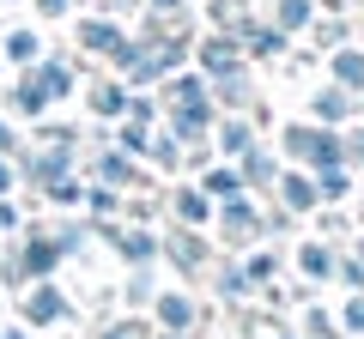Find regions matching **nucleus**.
I'll return each instance as SVG.
<instances>
[{
	"label": "nucleus",
	"instance_id": "nucleus-1",
	"mask_svg": "<svg viewBox=\"0 0 364 339\" xmlns=\"http://www.w3.org/2000/svg\"><path fill=\"white\" fill-rule=\"evenodd\" d=\"M286 152L298 157V164H310V170L346 164V140H340L334 128H286Z\"/></svg>",
	"mask_w": 364,
	"mask_h": 339
},
{
	"label": "nucleus",
	"instance_id": "nucleus-2",
	"mask_svg": "<svg viewBox=\"0 0 364 339\" xmlns=\"http://www.w3.org/2000/svg\"><path fill=\"white\" fill-rule=\"evenodd\" d=\"M225 73H243V49L231 37H207L200 43V79H225Z\"/></svg>",
	"mask_w": 364,
	"mask_h": 339
},
{
	"label": "nucleus",
	"instance_id": "nucleus-3",
	"mask_svg": "<svg viewBox=\"0 0 364 339\" xmlns=\"http://www.w3.org/2000/svg\"><path fill=\"white\" fill-rule=\"evenodd\" d=\"M67 315H73V303H67L55 285H31V297H25V321H67Z\"/></svg>",
	"mask_w": 364,
	"mask_h": 339
},
{
	"label": "nucleus",
	"instance_id": "nucleus-4",
	"mask_svg": "<svg viewBox=\"0 0 364 339\" xmlns=\"http://www.w3.org/2000/svg\"><path fill=\"white\" fill-rule=\"evenodd\" d=\"M316 121H322V128H334V121H346L352 109H358V91H346V85H328V91H316Z\"/></svg>",
	"mask_w": 364,
	"mask_h": 339
},
{
	"label": "nucleus",
	"instance_id": "nucleus-5",
	"mask_svg": "<svg viewBox=\"0 0 364 339\" xmlns=\"http://www.w3.org/2000/svg\"><path fill=\"white\" fill-rule=\"evenodd\" d=\"M79 43H85V49H97V55H122V49H128L122 25H109V18H85V25H79Z\"/></svg>",
	"mask_w": 364,
	"mask_h": 339
},
{
	"label": "nucleus",
	"instance_id": "nucleus-6",
	"mask_svg": "<svg viewBox=\"0 0 364 339\" xmlns=\"http://www.w3.org/2000/svg\"><path fill=\"white\" fill-rule=\"evenodd\" d=\"M104 236L122 248V255H128V267H146V261L158 255V236H152V230H116V224H109Z\"/></svg>",
	"mask_w": 364,
	"mask_h": 339
},
{
	"label": "nucleus",
	"instance_id": "nucleus-7",
	"mask_svg": "<svg viewBox=\"0 0 364 339\" xmlns=\"http://www.w3.org/2000/svg\"><path fill=\"white\" fill-rule=\"evenodd\" d=\"M219 218H225V236H231V243H243V236L261 230V218H255V206H249V194H231Z\"/></svg>",
	"mask_w": 364,
	"mask_h": 339
},
{
	"label": "nucleus",
	"instance_id": "nucleus-8",
	"mask_svg": "<svg viewBox=\"0 0 364 339\" xmlns=\"http://www.w3.org/2000/svg\"><path fill=\"white\" fill-rule=\"evenodd\" d=\"M25 170H31V182H43V188H49V182H61L67 170H73V145H55V152H37Z\"/></svg>",
	"mask_w": 364,
	"mask_h": 339
},
{
	"label": "nucleus",
	"instance_id": "nucleus-9",
	"mask_svg": "<svg viewBox=\"0 0 364 339\" xmlns=\"http://www.w3.org/2000/svg\"><path fill=\"white\" fill-rule=\"evenodd\" d=\"M158 321H164L170 333H188V327L200 321V303L195 297H158Z\"/></svg>",
	"mask_w": 364,
	"mask_h": 339
},
{
	"label": "nucleus",
	"instance_id": "nucleus-10",
	"mask_svg": "<svg viewBox=\"0 0 364 339\" xmlns=\"http://www.w3.org/2000/svg\"><path fill=\"white\" fill-rule=\"evenodd\" d=\"M91 109H97V116H128V85H122V79H97V85H91Z\"/></svg>",
	"mask_w": 364,
	"mask_h": 339
},
{
	"label": "nucleus",
	"instance_id": "nucleus-11",
	"mask_svg": "<svg viewBox=\"0 0 364 339\" xmlns=\"http://www.w3.org/2000/svg\"><path fill=\"white\" fill-rule=\"evenodd\" d=\"M279 194H286V206H291V212H316V206H322L316 182H310V176H291V170L279 176Z\"/></svg>",
	"mask_w": 364,
	"mask_h": 339
},
{
	"label": "nucleus",
	"instance_id": "nucleus-12",
	"mask_svg": "<svg viewBox=\"0 0 364 339\" xmlns=\"http://www.w3.org/2000/svg\"><path fill=\"white\" fill-rule=\"evenodd\" d=\"M170 206H176V218L188 224V230H195V224H207V218H213V200L200 194V188H176V200H170Z\"/></svg>",
	"mask_w": 364,
	"mask_h": 339
},
{
	"label": "nucleus",
	"instance_id": "nucleus-13",
	"mask_svg": "<svg viewBox=\"0 0 364 339\" xmlns=\"http://www.w3.org/2000/svg\"><path fill=\"white\" fill-rule=\"evenodd\" d=\"M55 261H61V248H55V236H31V248H25V261H18V267H25V279H43V273L55 267Z\"/></svg>",
	"mask_w": 364,
	"mask_h": 339
},
{
	"label": "nucleus",
	"instance_id": "nucleus-14",
	"mask_svg": "<svg viewBox=\"0 0 364 339\" xmlns=\"http://www.w3.org/2000/svg\"><path fill=\"white\" fill-rule=\"evenodd\" d=\"M237 37H243L249 55H279V49H286V30H279V25H243Z\"/></svg>",
	"mask_w": 364,
	"mask_h": 339
},
{
	"label": "nucleus",
	"instance_id": "nucleus-15",
	"mask_svg": "<svg viewBox=\"0 0 364 339\" xmlns=\"http://www.w3.org/2000/svg\"><path fill=\"white\" fill-rule=\"evenodd\" d=\"M237 176H243V182H255V188H267V182H279V164H273L261 145H249V152H243V170H237Z\"/></svg>",
	"mask_w": 364,
	"mask_h": 339
},
{
	"label": "nucleus",
	"instance_id": "nucleus-16",
	"mask_svg": "<svg viewBox=\"0 0 364 339\" xmlns=\"http://www.w3.org/2000/svg\"><path fill=\"white\" fill-rule=\"evenodd\" d=\"M43 55V37L37 30H6V49H0V61H18V67H31Z\"/></svg>",
	"mask_w": 364,
	"mask_h": 339
},
{
	"label": "nucleus",
	"instance_id": "nucleus-17",
	"mask_svg": "<svg viewBox=\"0 0 364 339\" xmlns=\"http://www.w3.org/2000/svg\"><path fill=\"white\" fill-rule=\"evenodd\" d=\"M97 176H104V188H128V182H140V170L128 164V152H104V157H97Z\"/></svg>",
	"mask_w": 364,
	"mask_h": 339
},
{
	"label": "nucleus",
	"instance_id": "nucleus-18",
	"mask_svg": "<svg viewBox=\"0 0 364 339\" xmlns=\"http://www.w3.org/2000/svg\"><path fill=\"white\" fill-rule=\"evenodd\" d=\"M31 79L43 85V97H49V104H55V97H67V91H73V67H61V61H43L37 73H31Z\"/></svg>",
	"mask_w": 364,
	"mask_h": 339
},
{
	"label": "nucleus",
	"instance_id": "nucleus-19",
	"mask_svg": "<svg viewBox=\"0 0 364 339\" xmlns=\"http://www.w3.org/2000/svg\"><path fill=\"white\" fill-rule=\"evenodd\" d=\"M334 85L364 91V49H340V55H334Z\"/></svg>",
	"mask_w": 364,
	"mask_h": 339
},
{
	"label": "nucleus",
	"instance_id": "nucleus-20",
	"mask_svg": "<svg viewBox=\"0 0 364 339\" xmlns=\"http://www.w3.org/2000/svg\"><path fill=\"white\" fill-rule=\"evenodd\" d=\"M316 18V0H273V25L279 30H304Z\"/></svg>",
	"mask_w": 364,
	"mask_h": 339
},
{
	"label": "nucleus",
	"instance_id": "nucleus-21",
	"mask_svg": "<svg viewBox=\"0 0 364 339\" xmlns=\"http://www.w3.org/2000/svg\"><path fill=\"white\" fill-rule=\"evenodd\" d=\"M170 248H176V267H182V273H200V261H207V248L195 243V230H188V224H182V230L170 236Z\"/></svg>",
	"mask_w": 364,
	"mask_h": 339
},
{
	"label": "nucleus",
	"instance_id": "nucleus-22",
	"mask_svg": "<svg viewBox=\"0 0 364 339\" xmlns=\"http://www.w3.org/2000/svg\"><path fill=\"white\" fill-rule=\"evenodd\" d=\"M249 145H255V128H249V121H225V128H219V152L243 157Z\"/></svg>",
	"mask_w": 364,
	"mask_h": 339
},
{
	"label": "nucleus",
	"instance_id": "nucleus-23",
	"mask_svg": "<svg viewBox=\"0 0 364 339\" xmlns=\"http://www.w3.org/2000/svg\"><path fill=\"white\" fill-rule=\"evenodd\" d=\"M237 188H243V176H237V170H207V176H200V194H219V200H231Z\"/></svg>",
	"mask_w": 364,
	"mask_h": 339
},
{
	"label": "nucleus",
	"instance_id": "nucleus-24",
	"mask_svg": "<svg viewBox=\"0 0 364 339\" xmlns=\"http://www.w3.org/2000/svg\"><path fill=\"white\" fill-rule=\"evenodd\" d=\"M13 109H18V116H43V109H49V97H43V85H37V79L13 85Z\"/></svg>",
	"mask_w": 364,
	"mask_h": 339
},
{
	"label": "nucleus",
	"instance_id": "nucleus-25",
	"mask_svg": "<svg viewBox=\"0 0 364 339\" xmlns=\"http://www.w3.org/2000/svg\"><path fill=\"white\" fill-rule=\"evenodd\" d=\"M298 267H304L310 279H328V273H334V255H328L322 243H304V248H298Z\"/></svg>",
	"mask_w": 364,
	"mask_h": 339
},
{
	"label": "nucleus",
	"instance_id": "nucleus-26",
	"mask_svg": "<svg viewBox=\"0 0 364 339\" xmlns=\"http://www.w3.org/2000/svg\"><path fill=\"white\" fill-rule=\"evenodd\" d=\"M316 176H322V182H316V194H322V200H340V194H346V188H352V176H346V170H316Z\"/></svg>",
	"mask_w": 364,
	"mask_h": 339
},
{
	"label": "nucleus",
	"instance_id": "nucleus-27",
	"mask_svg": "<svg viewBox=\"0 0 364 339\" xmlns=\"http://www.w3.org/2000/svg\"><path fill=\"white\" fill-rule=\"evenodd\" d=\"M316 43H322V49H340V43H346V25H340V18H328V25H316Z\"/></svg>",
	"mask_w": 364,
	"mask_h": 339
},
{
	"label": "nucleus",
	"instance_id": "nucleus-28",
	"mask_svg": "<svg viewBox=\"0 0 364 339\" xmlns=\"http://www.w3.org/2000/svg\"><path fill=\"white\" fill-rule=\"evenodd\" d=\"M243 273L249 279H273V273H279V261H273V255H255V261H243Z\"/></svg>",
	"mask_w": 364,
	"mask_h": 339
},
{
	"label": "nucleus",
	"instance_id": "nucleus-29",
	"mask_svg": "<svg viewBox=\"0 0 364 339\" xmlns=\"http://www.w3.org/2000/svg\"><path fill=\"white\" fill-rule=\"evenodd\" d=\"M116 206H122V200H116V188H104V182L91 188V212H116Z\"/></svg>",
	"mask_w": 364,
	"mask_h": 339
},
{
	"label": "nucleus",
	"instance_id": "nucleus-30",
	"mask_svg": "<svg viewBox=\"0 0 364 339\" xmlns=\"http://www.w3.org/2000/svg\"><path fill=\"white\" fill-rule=\"evenodd\" d=\"M104 339H152L146 327H134V321H116V327H104Z\"/></svg>",
	"mask_w": 364,
	"mask_h": 339
},
{
	"label": "nucleus",
	"instance_id": "nucleus-31",
	"mask_svg": "<svg viewBox=\"0 0 364 339\" xmlns=\"http://www.w3.org/2000/svg\"><path fill=\"white\" fill-rule=\"evenodd\" d=\"M346 327H352V333H364V297L346 303Z\"/></svg>",
	"mask_w": 364,
	"mask_h": 339
},
{
	"label": "nucleus",
	"instance_id": "nucleus-32",
	"mask_svg": "<svg viewBox=\"0 0 364 339\" xmlns=\"http://www.w3.org/2000/svg\"><path fill=\"white\" fill-rule=\"evenodd\" d=\"M67 6H73V0H37V13H49V18H61Z\"/></svg>",
	"mask_w": 364,
	"mask_h": 339
},
{
	"label": "nucleus",
	"instance_id": "nucleus-33",
	"mask_svg": "<svg viewBox=\"0 0 364 339\" xmlns=\"http://www.w3.org/2000/svg\"><path fill=\"white\" fill-rule=\"evenodd\" d=\"M0 230H18V206H6V200H0Z\"/></svg>",
	"mask_w": 364,
	"mask_h": 339
},
{
	"label": "nucleus",
	"instance_id": "nucleus-34",
	"mask_svg": "<svg viewBox=\"0 0 364 339\" xmlns=\"http://www.w3.org/2000/svg\"><path fill=\"white\" fill-rule=\"evenodd\" d=\"M6 188H13V164L0 157V200H6Z\"/></svg>",
	"mask_w": 364,
	"mask_h": 339
},
{
	"label": "nucleus",
	"instance_id": "nucleus-35",
	"mask_svg": "<svg viewBox=\"0 0 364 339\" xmlns=\"http://www.w3.org/2000/svg\"><path fill=\"white\" fill-rule=\"evenodd\" d=\"M13 152V128H6V121H0V157Z\"/></svg>",
	"mask_w": 364,
	"mask_h": 339
},
{
	"label": "nucleus",
	"instance_id": "nucleus-36",
	"mask_svg": "<svg viewBox=\"0 0 364 339\" xmlns=\"http://www.w3.org/2000/svg\"><path fill=\"white\" fill-rule=\"evenodd\" d=\"M146 6H164V13H176V6H182V0H146Z\"/></svg>",
	"mask_w": 364,
	"mask_h": 339
},
{
	"label": "nucleus",
	"instance_id": "nucleus-37",
	"mask_svg": "<svg viewBox=\"0 0 364 339\" xmlns=\"http://www.w3.org/2000/svg\"><path fill=\"white\" fill-rule=\"evenodd\" d=\"M0 339H25V327H6V333H0Z\"/></svg>",
	"mask_w": 364,
	"mask_h": 339
},
{
	"label": "nucleus",
	"instance_id": "nucleus-38",
	"mask_svg": "<svg viewBox=\"0 0 364 339\" xmlns=\"http://www.w3.org/2000/svg\"><path fill=\"white\" fill-rule=\"evenodd\" d=\"M0 67H6V61H0Z\"/></svg>",
	"mask_w": 364,
	"mask_h": 339
}]
</instances>
